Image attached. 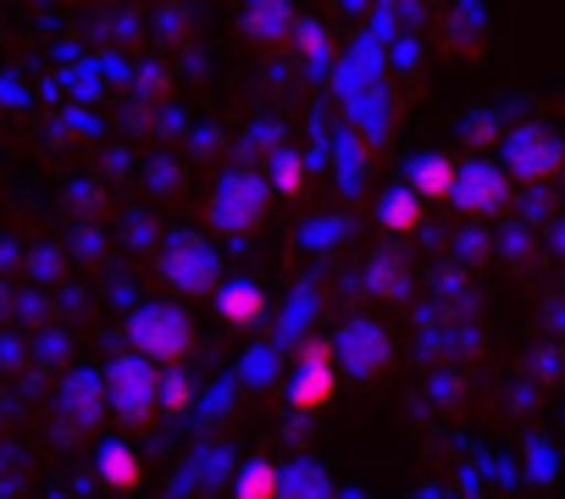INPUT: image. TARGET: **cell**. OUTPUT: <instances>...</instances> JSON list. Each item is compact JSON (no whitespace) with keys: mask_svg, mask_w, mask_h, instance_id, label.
Listing matches in <instances>:
<instances>
[{"mask_svg":"<svg viewBox=\"0 0 565 499\" xmlns=\"http://www.w3.org/2000/svg\"><path fill=\"white\" fill-rule=\"evenodd\" d=\"M455 183H460V167L449 156H416L411 161V189L422 200H455Z\"/></svg>","mask_w":565,"mask_h":499,"instance_id":"8fae6325","label":"cell"},{"mask_svg":"<svg viewBox=\"0 0 565 499\" xmlns=\"http://www.w3.org/2000/svg\"><path fill=\"white\" fill-rule=\"evenodd\" d=\"M233 499H282V466L271 460H244L233 477Z\"/></svg>","mask_w":565,"mask_h":499,"instance_id":"9a60e30c","label":"cell"},{"mask_svg":"<svg viewBox=\"0 0 565 499\" xmlns=\"http://www.w3.org/2000/svg\"><path fill=\"white\" fill-rule=\"evenodd\" d=\"M499 172H504L510 183H526V189L554 183V178L565 172V145H559L548 128H515V134H504Z\"/></svg>","mask_w":565,"mask_h":499,"instance_id":"3957f363","label":"cell"},{"mask_svg":"<svg viewBox=\"0 0 565 499\" xmlns=\"http://www.w3.org/2000/svg\"><path fill=\"white\" fill-rule=\"evenodd\" d=\"M216 311H222L227 328H249V322H260L266 295H260L249 278H238V284H222V289H216Z\"/></svg>","mask_w":565,"mask_h":499,"instance_id":"7c38bea8","label":"cell"},{"mask_svg":"<svg viewBox=\"0 0 565 499\" xmlns=\"http://www.w3.org/2000/svg\"><path fill=\"white\" fill-rule=\"evenodd\" d=\"M189 405H194V378H189V372H178V367H167V372H161L156 411H167V416H183Z\"/></svg>","mask_w":565,"mask_h":499,"instance_id":"e0dca14e","label":"cell"},{"mask_svg":"<svg viewBox=\"0 0 565 499\" xmlns=\"http://www.w3.org/2000/svg\"><path fill=\"white\" fill-rule=\"evenodd\" d=\"M128 344H134V355H145L156 367H178L194 350V322L178 306H139L128 322Z\"/></svg>","mask_w":565,"mask_h":499,"instance_id":"6da1fadb","label":"cell"},{"mask_svg":"<svg viewBox=\"0 0 565 499\" xmlns=\"http://www.w3.org/2000/svg\"><path fill=\"white\" fill-rule=\"evenodd\" d=\"M95 471H100V482H106L111 493H134V488L145 482V460H139L134 444H106V449L95 455Z\"/></svg>","mask_w":565,"mask_h":499,"instance_id":"30bf717a","label":"cell"},{"mask_svg":"<svg viewBox=\"0 0 565 499\" xmlns=\"http://www.w3.org/2000/svg\"><path fill=\"white\" fill-rule=\"evenodd\" d=\"M156 394H161V367H156V361H145V355L128 350V355H117V361L106 367L111 416L145 427V422H156Z\"/></svg>","mask_w":565,"mask_h":499,"instance_id":"7a4b0ae2","label":"cell"},{"mask_svg":"<svg viewBox=\"0 0 565 499\" xmlns=\"http://www.w3.org/2000/svg\"><path fill=\"white\" fill-rule=\"evenodd\" d=\"M161 273H167V284H172L178 295H211V289H222V284H216V278H222V262H216V250H211L205 238H178V244H167Z\"/></svg>","mask_w":565,"mask_h":499,"instance_id":"8992f818","label":"cell"},{"mask_svg":"<svg viewBox=\"0 0 565 499\" xmlns=\"http://www.w3.org/2000/svg\"><path fill=\"white\" fill-rule=\"evenodd\" d=\"M300 29V12H295V0H249V12H244V34L255 45H277V40H289Z\"/></svg>","mask_w":565,"mask_h":499,"instance_id":"9c48e42d","label":"cell"},{"mask_svg":"<svg viewBox=\"0 0 565 499\" xmlns=\"http://www.w3.org/2000/svg\"><path fill=\"white\" fill-rule=\"evenodd\" d=\"M449 205H460L466 216H499L510 205V178L488 161H471V167H460V183H455Z\"/></svg>","mask_w":565,"mask_h":499,"instance_id":"ba28073f","label":"cell"},{"mask_svg":"<svg viewBox=\"0 0 565 499\" xmlns=\"http://www.w3.org/2000/svg\"><path fill=\"white\" fill-rule=\"evenodd\" d=\"M333 394H339V350H333V339H306L295 383H289V405L311 416V411H328Z\"/></svg>","mask_w":565,"mask_h":499,"instance_id":"5b68a950","label":"cell"},{"mask_svg":"<svg viewBox=\"0 0 565 499\" xmlns=\"http://www.w3.org/2000/svg\"><path fill=\"white\" fill-rule=\"evenodd\" d=\"M282 499H333V477L322 466L300 460V466L282 471Z\"/></svg>","mask_w":565,"mask_h":499,"instance_id":"2e32d148","label":"cell"},{"mask_svg":"<svg viewBox=\"0 0 565 499\" xmlns=\"http://www.w3.org/2000/svg\"><path fill=\"white\" fill-rule=\"evenodd\" d=\"M333 350H339V367H344L350 378H377V372L394 361L388 328H383V322H366V317L344 322V333L333 339Z\"/></svg>","mask_w":565,"mask_h":499,"instance_id":"52a82bcc","label":"cell"},{"mask_svg":"<svg viewBox=\"0 0 565 499\" xmlns=\"http://www.w3.org/2000/svg\"><path fill=\"white\" fill-rule=\"evenodd\" d=\"M67 411H73L78 427H95V422L111 411V400H106V378H73V383H67Z\"/></svg>","mask_w":565,"mask_h":499,"instance_id":"5bb4252c","label":"cell"},{"mask_svg":"<svg viewBox=\"0 0 565 499\" xmlns=\"http://www.w3.org/2000/svg\"><path fill=\"white\" fill-rule=\"evenodd\" d=\"M266 216V183L249 172H227L222 189L211 194V227L227 238H249Z\"/></svg>","mask_w":565,"mask_h":499,"instance_id":"277c9868","label":"cell"},{"mask_svg":"<svg viewBox=\"0 0 565 499\" xmlns=\"http://www.w3.org/2000/svg\"><path fill=\"white\" fill-rule=\"evenodd\" d=\"M271 194H282V200H300L306 194V161H300V150H282L271 161Z\"/></svg>","mask_w":565,"mask_h":499,"instance_id":"ac0fdd59","label":"cell"},{"mask_svg":"<svg viewBox=\"0 0 565 499\" xmlns=\"http://www.w3.org/2000/svg\"><path fill=\"white\" fill-rule=\"evenodd\" d=\"M422 216H427V200H422L411 183H405V189H388V194L377 200V222H383L388 233H416Z\"/></svg>","mask_w":565,"mask_h":499,"instance_id":"4fadbf2b","label":"cell"}]
</instances>
